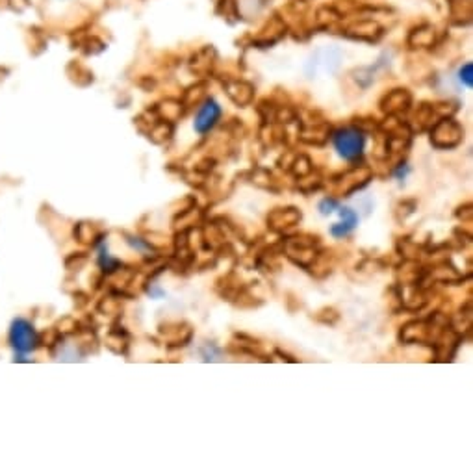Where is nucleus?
Returning <instances> with one entry per match:
<instances>
[{"label":"nucleus","instance_id":"1","mask_svg":"<svg viewBox=\"0 0 473 473\" xmlns=\"http://www.w3.org/2000/svg\"><path fill=\"white\" fill-rule=\"evenodd\" d=\"M332 141H334V149L338 150V154L347 162H358L362 158L366 138L358 128L347 127L336 130Z\"/></svg>","mask_w":473,"mask_h":473},{"label":"nucleus","instance_id":"2","mask_svg":"<svg viewBox=\"0 0 473 473\" xmlns=\"http://www.w3.org/2000/svg\"><path fill=\"white\" fill-rule=\"evenodd\" d=\"M10 346H12L15 357L19 358L26 357L37 347V332L28 319H13L12 327H10Z\"/></svg>","mask_w":473,"mask_h":473},{"label":"nucleus","instance_id":"3","mask_svg":"<svg viewBox=\"0 0 473 473\" xmlns=\"http://www.w3.org/2000/svg\"><path fill=\"white\" fill-rule=\"evenodd\" d=\"M221 117V108L220 104L215 102V100H212V98H208L206 102L202 104L201 108H199V111H197V117H195V130L199 134H208L212 128L217 125V121H220Z\"/></svg>","mask_w":473,"mask_h":473},{"label":"nucleus","instance_id":"4","mask_svg":"<svg viewBox=\"0 0 473 473\" xmlns=\"http://www.w3.org/2000/svg\"><path fill=\"white\" fill-rule=\"evenodd\" d=\"M341 223H336V225L330 226V234L334 238H346L352 232V229L357 226L358 215L355 210L351 208H340Z\"/></svg>","mask_w":473,"mask_h":473},{"label":"nucleus","instance_id":"5","mask_svg":"<svg viewBox=\"0 0 473 473\" xmlns=\"http://www.w3.org/2000/svg\"><path fill=\"white\" fill-rule=\"evenodd\" d=\"M472 71H473L472 64H466L461 69V73H458V75H461V80L464 82L467 87H472V84H473V73Z\"/></svg>","mask_w":473,"mask_h":473},{"label":"nucleus","instance_id":"6","mask_svg":"<svg viewBox=\"0 0 473 473\" xmlns=\"http://www.w3.org/2000/svg\"><path fill=\"white\" fill-rule=\"evenodd\" d=\"M334 208H338V202H336L334 199H323L321 204H319V210H321L323 214H332Z\"/></svg>","mask_w":473,"mask_h":473}]
</instances>
